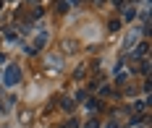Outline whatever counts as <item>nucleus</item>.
<instances>
[{
	"label": "nucleus",
	"instance_id": "f03ea898",
	"mask_svg": "<svg viewBox=\"0 0 152 128\" xmlns=\"http://www.w3.org/2000/svg\"><path fill=\"white\" fill-rule=\"evenodd\" d=\"M47 65H53V68H61V58H55V55H53V58H47Z\"/></svg>",
	"mask_w": 152,
	"mask_h": 128
},
{
	"label": "nucleus",
	"instance_id": "f257e3e1",
	"mask_svg": "<svg viewBox=\"0 0 152 128\" xmlns=\"http://www.w3.org/2000/svg\"><path fill=\"white\" fill-rule=\"evenodd\" d=\"M21 79V71H18V65H8L5 68V73H3V81H5V86H16Z\"/></svg>",
	"mask_w": 152,
	"mask_h": 128
},
{
	"label": "nucleus",
	"instance_id": "7ed1b4c3",
	"mask_svg": "<svg viewBox=\"0 0 152 128\" xmlns=\"http://www.w3.org/2000/svg\"><path fill=\"white\" fill-rule=\"evenodd\" d=\"M45 39H47V34H39V37L34 39V47H42V45H45Z\"/></svg>",
	"mask_w": 152,
	"mask_h": 128
},
{
	"label": "nucleus",
	"instance_id": "20e7f679",
	"mask_svg": "<svg viewBox=\"0 0 152 128\" xmlns=\"http://www.w3.org/2000/svg\"><path fill=\"white\" fill-rule=\"evenodd\" d=\"M107 128H118V126H115V123H107Z\"/></svg>",
	"mask_w": 152,
	"mask_h": 128
}]
</instances>
